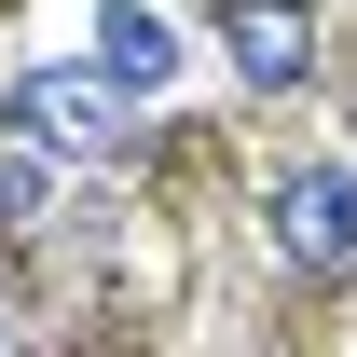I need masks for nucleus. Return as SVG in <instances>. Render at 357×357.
I'll use <instances>...</instances> for the list:
<instances>
[{
  "label": "nucleus",
  "instance_id": "1",
  "mask_svg": "<svg viewBox=\"0 0 357 357\" xmlns=\"http://www.w3.org/2000/svg\"><path fill=\"white\" fill-rule=\"evenodd\" d=\"M0 137H28V151H55V165H110V151H137L110 69H28V83L0 96Z\"/></svg>",
  "mask_w": 357,
  "mask_h": 357
},
{
  "label": "nucleus",
  "instance_id": "2",
  "mask_svg": "<svg viewBox=\"0 0 357 357\" xmlns=\"http://www.w3.org/2000/svg\"><path fill=\"white\" fill-rule=\"evenodd\" d=\"M261 220H275V248H289L303 275H344L357 261V165H289Z\"/></svg>",
  "mask_w": 357,
  "mask_h": 357
},
{
  "label": "nucleus",
  "instance_id": "3",
  "mask_svg": "<svg viewBox=\"0 0 357 357\" xmlns=\"http://www.w3.org/2000/svg\"><path fill=\"white\" fill-rule=\"evenodd\" d=\"M220 55H234L248 96H303V83H316V14H303V0H234Z\"/></svg>",
  "mask_w": 357,
  "mask_h": 357
},
{
  "label": "nucleus",
  "instance_id": "4",
  "mask_svg": "<svg viewBox=\"0 0 357 357\" xmlns=\"http://www.w3.org/2000/svg\"><path fill=\"white\" fill-rule=\"evenodd\" d=\"M96 69L124 96H151V83H178V28L151 14V0H96Z\"/></svg>",
  "mask_w": 357,
  "mask_h": 357
},
{
  "label": "nucleus",
  "instance_id": "5",
  "mask_svg": "<svg viewBox=\"0 0 357 357\" xmlns=\"http://www.w3.org/2000/svg\"><path fill=\"white\" fill-rule=\"evenodd\" d=\"M55 206V151H28V137H14V151H0V234H28Z\"/></svg>",
  "mask_w": 357,
  "mask_h": 357
},
{
  "label": "nucleus",
  "instance_id": "6",
  "mask_svg": "<svg viewBox=\"0 0 357 357\" xmlns=\"http://www.w3.org/2000/svg\"><path fill=\"white\" fill-rule=\"evenodd\" d=\"M0 344H14V289H0Z\"/></svg>",
  "mask_w": 357,
  "mask_h": 357
}]
</instances>
